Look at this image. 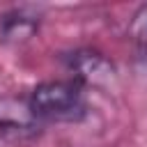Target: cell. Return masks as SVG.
I'll use <instances>...</instances> for the list:
<instances>
[{
  "instance_id": "obj_1",
  "label": "cell",
  "mask_w": 147,
  "mask_h": 147,
  "mask_svg": "<svg viewBox=\"0 0 147 147\" xmlns=\"http://www.w3.org/2000/svg\"><path fill=\"white\" fill-rule=\"evenodd\" d=\"M37 122H78L85 117V87L74 80H46L28 96Z\"/></svg>"
},
{
  "instance_id": "obj_2",
  "label": "cell",
  "mask_w": 147,
  "mask_h": 147,
  "mask_svg": "<svg viewBox=\"0 0 147 147\" xmlns=\"http://www.w3.org/2000/svg\"><path fill=\"white\" fill-rule=\"evenodd\" d=\"M37 117L30 110L28 99L5 96L0 99V136L2 138H30L37 133Z\"/></svg>"
},
{
  "instance_id": "obj_3",
  "label": "cell",
  "mask_w": 147,
  "mask_h": 147,
  "mask_svg": "<svg viewBox=\"0 0 147 147\" xmlns=\"http://www.w3.org/2000/svg\"><path fill=\"white\" fill-rule=\"evenodd\" d=\"M67 69L74 74V80H78L83 87L85 83H108L115 76V67L96 51L83 48V51H74L71 55H67Z\"/></svg>"
},
{
  "instance_id": "obj_4",
  "label": "cell",
  "mask_w": 147,
  "mask_h": 147,
  "mask_svg": "<svg viewBox=\"0 0 147 147\" xmlns=\"http://www.w3.org/2000/svg\"><path fill=\"white\" fill-rule=\"evenodd\" d=\"M37 28H39V23L32 16H23V14L5 16V21L0 25V39L5 44H23L37 32Z\"/></svg>"
},
{
  "instance_id": "obj_5",
  "label": "cell",
  "mask_w": 147,
  "mask_h": 147,
  "mask_svg": "<svg viewBox=\"0 0 147 147\" xmlns=\"http://www.w3.org/2000/svg\"><path fill=\"white\" fill-rule=\"evenodd\" d=\"M129 37H131L133 46L138 48V53L147 60V5L138 7V11L133 14V18L129 23Z\"/></svg>"
}]
</instances>
